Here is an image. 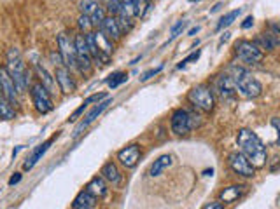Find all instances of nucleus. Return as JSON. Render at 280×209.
Instances as JSON below:
<instances>
[{
	"mask_svg": "<svg viewBox=\"0 0 280 209\" xmlns=\"http://www.w3.org/2000/svg\"><path fill=\"white\" fill-rule=\"evenodd\" d=\"M121 4H126V2H132V0H119Z\"/></svg>",
	"mask_w": 280,
	"mask_h": 209,
	"instance_id": "obj_40",
	"label": "nucleus"
},
{
	"mask_svg": "<svg viewBox=\"0 0 280 209\" xmlns=\"http://www.w3.org/2000/svg\"><path fill=\"white\" fill-rule=\"evenodd\" d=\"M54 80L58 82L60 86V91L65 94H70L76 91V80L70 73V68H67L65 65H60L56 67V72H54Z\"/></svg>",
	"mask_w": 280,
	"mask_h": 209,
	"instance_id": "obj_12",
	"label": "nucleus"
},
{
	"mask_svg": "<svg viewBox=\"0 0 280 209\" xmlns=\"http://www.w3.org/2000/svg\"><path fill=\"white\" fill-rule=\"evenodd\" d=\"M100 32L105 35V37H109L110 40L112 38H114V40H119L123 35V30H121V26H119L118 19L112 16H105V19L100 23Z\"/></svg>",
	"mask_w": 280,
	"mask_h": 209,
	"instance_id": "obj_15",
	"label": "nucleus"
},
{
	"mask_svg": "<svg viewBox=\"0 0 280 209\" xmlns=\"http://www.w3.org/2000/svg\"><path fill=\"white\" fill-rule=\"evenodd\" d=\"M72 207H74V209H95V207H97V197H93L89 192L83 190L74 199V204H72Z\"/></svg>",
	"mask_w": 280,
	"mask_h": 209,
	"instance_id": "obj_25",
	"label": "nucleus"
},
{
	"mask_svg": "<svg viewBox=\"0 0 280 209\" xmlns=\"http://www.w3.org/2000/svg\"><path fill=\"white\" fill-rule=\"evenodd\" d=\"M235 52L238 56V59L245 65H257L263 61V51L254 42L240 40L235 46Z\"/></svg>",
	"mask_w": 280,
	"mask_h": 209,
	"instance_id": "obj_5",
	"label": "nucleus"
},
{
	"mask_svg": "<svg viewBox=\"0 0 280 209\" xmlns=\"http://www.w3.org/2000/svg\"><path fill=\"white\" fill-rule=\"evenodd\" d=\"M231 78L236 84V91L245 98H257L263 93V86L257 78H254L251 73L242 67H235L233 68V75Z\"/></svg>",
	"mask_w": 280,
	"mask_h": 209,
	"instance_id": "obj_3",
	"label": "nucleus"
},
{
	"mask_svg": "<svg viewBox=\"0 0 280 209\" xmlns=\"http://www.w3.org/2000/svg\"><path fill=\"white\" fill-rule=\"evenodd\" d=\"M74 44H76V54H77V67H79L81 72L89 73L93 59H91V54H89L88 44H86V35L84 33L76 35Z\"/></svg>",
	"mask_w": 280,
	"mask_h": 209,
	"instance_id": "obj_9",
	"label": "nucleus"
},
{
	"mask_svg": "<svg viewBox=\"0 0 280 209\" xmlns=\"http://www.w3.org/2000/svg\"><path fill=\"white\" fill-rule=\"evenodd\" d=\"M188 101L193 104L198 110L209 113L214 110V104H215V98H214V93L209 86L205 84H200V86H195L191 91L188 93Z\"/></svg>",
	"mask_w": 280,
	"mask_h": 209,
	"instance_id": "obj_4",
	"label": "nucleus"
},
{
	"mask_svg": "<svg viewBox=\"0 0 280 209\" xmlns=\"http://www.w3.org/2000/svg\"><path fill=\"white\" fill-rule=\"evenodd\" d=\"M133 6H135L137 16L144 17L147 14V11L151 9V0H133Z\"/></svg>",
	"mask_w": 280,
	"mask_h": 209,
	"instance_id": "obj_28",
	"label": "nucleus"
},
{
	"mask_svg": "<svg viewBox=\"0 0 280 209\" xmlns=\"http://www.w3.org/2000/svg\"><path fill=\"white\" fill-rule=\"evenodd\" d=\"M107 12L112 17H118L119 12H121V2L119 0H107Z\"/></svg>",
	"mask_w": 280,
	"mask_h": 209,
	"instance_id": "obj_29",
	"label": "nucleus"
},
{
	"mask_svg": "<svg viewBox=\"0 0 280 209\" xmlns=\"http://www.w3.org/2000/svg\"><path fill=\"white\" fill-rule=\"evenodd\" d=\"M35 72H37V75L39 78H41V84L46 87L47 91H49V94L53 96L56 94V82H54V77H51L49 75V72L42 67L41 63H35Z\"/></svg>",
	"mask_w": 280,
	"mask_h": 209,
	"instance_id": "obj_24",
	"label": "nucleus"
},
{
	"mask_svg": "<svg viewBox=\"0 0 280 209\" xmlns=\"http://www.w3.org/2000/svg\"><path fill=\"white\" fill-rule=\"evenodd\" d=\"M200 54H201V51H195V52H191V54H189L186 59H182V61H180L177 68H184V67H186V65L193 63V61H198V58H200Z\"/></svg>",
	"mask_w": 280,
	"mask_h": 209,
	"instance_id": "obj_32",
	"label": "nucleus"
},
{
	"mask_svg": "<svg viewBox=\"0 0 280 209\" xmlns=\"http://www.w3.org/2000/svg\"><path fill=\"white\" fill-rule=\"evenodd\" d=\"M110 103H112V98H105V99H102V101L98 103L97 107H95L93 110L89 112L88 115L84 117V120H83V122H81V124H79V128H77V131H76V133H81V131H83L84 128H88V126L91 124V122H93L95 119H97V117L100 115V113H102L103 110H105V108L109 107Z\"/></svg>",
	"mask_w": 280,
	"mask_h": 209,
	"instance_id": "obj_18",
	"label": "nucleus"
},
{
	"mask_svg": "<svg viewBox=\"0 0 280 209\" xmlns=\"http://www.w3.org/2000/svg\"><path fill=\"white\" fill-rule=\"evenodd\" d=\"M30 96H32L33 107H35V110L39 113H49L51 110H53V99H51L49 91H47L41 82L32 84Z\"/></svg>",
	"mask_w": 280,
	"mask_h": 209,
	"instance_id": "obj_6",
	"label": "nucleus"
},
{
	"mask_svg": "<svg viewBox=\"0 0 280 209\" xmlns=\"http://www.w3.org/2000/svg\"><path fill=\"white\" fill-rule=\"evenodd\" d=\"M240 9H235V11H230L228 14H224L221 19H219V23H217V26H215V30L217 32H221V30H224V28H228L230 25H233L236 19H238V16H240Z\"/></svg>",
	"mask_w": 280,
	"mask_h": 209,
	"instance_id": "obj_27",
	"label": "nucleus"
},
{
	"mask_svg": "<svg viewBox=\"0 0 280 209\" xmlns=\"http://www.w3.org/2000/svg\"><path fill=\"white\" fill-rule=\"evenodd\" d=\"M6 58H7L6 68H7V72H9V75L12 77V80H14L18 94L25 93V91H27V86H28V77H27L28 73H27V67H25L20 51L16 49V47H11V49L7 51Z\"/></svg>",
	"mask_w": 280,
	"mask_h": 209,
	"instance_id": "obj_2",
	"label": "nucleus"
},
{
	"mask_svg": "<svg viewBox=\"0 0 280 209\" xmlns=\"http://www.w3.org/2000/svg\"><path fill=\"white\" fill-rule=\"evenodd\" d=\"M16 117V110L12 107V103L0 93V119L2 120H12Z\"/></svg>",
	"mask_w": 280,
	"mask_h": 209,
	"instance_id": "obj_26",
	"label": "nucleus"
},
{
	"mask_svg": "<svg viewBox=\"0 0 280 209\" xmlns=\"http://www.w3.org/2000/svg\"><path fill=\"white\" fill-rule=\"evenodd\" d=\"M217 93L222 99H230L236 94V84L231 75H221L217 80Z\"/></svg>",
	"mask_w": 280,
	"mask_h": 209,
	"instance_id": "obj_17",
	"label": "nucleus"
},
{
	"mask_svg": "<svg viewBox=\"0 0 280 209\" xmlns=\"http://www.w3.org/2000/svg\"><path fill=\"white\" fill-rule=\"evenodd\" d=\"M79 9H81V14L88 16L89 19H91L93 26H100L102 21L105 19V9H103L102 4L97 2V0H81Z\"/></svg>",
	"mask_w": 280,
	"mask_h": 209,
	"instance_id": "obj_11",
	"label": "nucleus"
},
{
	"mask_svg": "<svg viewBox=\"0 0 280 209\" xmlns=\"http://www.w3.org/2000/svg\"><path fill=\"white\" fill-rule=\"evenodd\" d=\"M56 136H58V134H56ZM56 136H53L51 139H47V141H44L42 145H39V147L35 148V150H33V154L30 155L27 162L23 164V169H25V171H30V169H33V165H35V164L39 162V160H41V157L46 154L47 148H49V145L53 143V139H54Z\"/></svg>",
	"mask_w": 280,
	"mask_h": 209,
	"instance_id": "obj_21",
	"label": "nucleus"
},
{
	"mask_svg": "<svg viewBox=\"0 0 280 209\" xmlns=\"http://www.w3.org/2000/svg\"><path fill=\"white\" fill-rule=\"evenodd\" d=\"M118 159L126 169H133L137 165V162H139V159H140L139 145H130V147L123 148V150H119L118 152Z\"/></svg>",
	"mask_w": 280,
	"mask_h": 209,
	"instance_id": "obj_14",
	"label": "nucleus"
},
{
	"mask_svg": "<svg viewBox=\"0 0 280 209\" xmlns=\"http://www.w3.org/2000/svg\"><path fill=\"white\" fill-rule=\"evenodd\" d=\"M195 115H191L188 110H182V108H179V110H175L172 113V119H170V128H172V133L177 134V136H184V134H188L189 131L195 128Z\"/></svg>",
	"mask_w": 280,
	"mask_h": 209,
	"instance_id": "obj_7",
	"label": "nucleus"
},
{
	"mask_svg": "<svg viewBox=\"0 0 280 209\" xmlns=\"http://www.w3.org/2000/svg\"><path fill=\"white\" fill-rule=\"evenodd\" d=\"M100 176L105 181H109L112 186H119V185H121V181H123L121 173H119L118 165H116L114 162H105V164H103L102 169H100Z\"/></svg>",
	"mask_w": 280,
	"mask_h": 209,
	"instance_id": "obj_16",
	"label": "nucleus"
},
{
	"mask_svg": "<svg viewBox=\"0 0 280 209\" xmlns=\"http://www.w3.org/2000/svg\"><path fill=\"white\" fill-rule=\"evenodd\" d=\"M236 143L240 147V152L247 157V160L256 169L266 164L268 152H266V147L263 145V141L256 133H252L251 129H240L238 136H236Z\"/></svg>",
	"mask_w": 280,
	"mask_h": 209,
	"instance_id": "obj_1",
	"label": "nucleus"
},
{
	"mask_svg": "<svg viewBox=\"0 0 280 209\" xmlns=\"http://www.w3.org/2000/svg\"><path fill=\"white\" fill-rule=\"evenodd\" d=\"M230 35H231V33H228V32L224 33L222 37H221V40H219V46H222L224 42H228V40H230Z\"/></svg>",
	"mask_w": 280,
	"mask_h": 209,
	"instance_id": "obj_38",
	"label": "nucleus"
},
{
	"mask_svg": "<svg viewBox=\"0 0 280 209\" xmlns=\"http://www.w3.org/2000/svg\"><path fill=\"white\" fill-rule=\"evenodd\" d=\"M0 93L6 96L12 104H16L18 89H16L14 80H12V77L9 75V72H7L6 67H0Z\"/></svg>",
	"mask_w": 280,
	"mask_h": 209,
	"instance_id": "obj_13",
	"label": "nucleus"
},
{
	"mask_svg": "<svg viewBox=\"0 0 280 209\" xmlns=\"http://www.w3.org/2000/svg\"><path fill=\"white\" fill-rule=\"evenodd\" d=\"M77 25H79L81 32H84V35L91 32V28H93V23H91V19H89L88 16H83V14H81L79 21H77Z\"/></svg>",
	"mask_w": 280,
	"mask_h": 209,
	"instance_id": "obj_31",
	"label": "nucleus"
},
{
	"mask_svg": "<svg viewBox=\"0 0 280 209\" xmlns=\"http://www.w3.org/2000/svg\"><path fill=\"white\" fill-rule=\"evenodd\" d=\"M174 164V157H172L170 154H165V155H161V157H158L156 160H154L153 164H151V168H149V174L151 176H159L161 173H165L170 165Z\"/></svg>",
	"mask_w": 280,
	"mask_h": 209,
	"instance_id": "obj_20",
	"label": "nucleus"
},
{
	"mask_svg": "<svg viewBox=\"0 0 280 209\" xmlns=\"http://www.w3.org/2000/svg\"><path fill=\"white\" fill-rule=\"evenodd\" d=\"M186 23L188 21H184V19H180V21H177V23H175L174 26H172V32H170V40H174L175 37H177L179 35V32L180 30L184 28V26H186Z\"/></svg>",
	"mask_w": 280,
	"mask_h": 209,
	"instance_id": "obj_33",
	"label": "nucleus"
},
{
	"mask_svg": "<svg viewBox=\"0 0 280 209\" xmlns=\"http://www.w3.org/2000/svg\"><path fill=\"white\" fill-rule=\"evenodd\" d=\"M161 70H163V65H159V67H158V68H151V70H147V72H145V73H144V75H142V77H140V80H142V82H145V80H149V78H151V77H154V75H158V73H159V72H161Z\"/></svg>",
	"mask_w": 280,
	"mask_h": 209,
	"instance_id": "obj_34",
	"label": "nucleus"
},
{
	"mask_svg": "<svg viewBox=\"0 0 280 209\" xmlns=\"http://www.w3.org/2000/svg\"><path fill=\"white\" fill-rule=\"evenodd\" d=\"M252 25H254V17H252V16H249V17H245V21L242 23V28H244V30H247V28H251Z\"/></svg>",
	"mask_w": 280,
	"mask_h": 209,
	"instance_id": "obj_36",
	"label": "nucleus"
},
{
	"mask_svg": "<svg viewBox=\"0 0 280 209\" xmlns=\"http://www.w3.org/2000/svg\"><path fill=\"white\" fill-rule=\"evenodd\" d=\"M189 2H200V0H189Z\"/></svg>",
	"mask_w": 280,
	"mask_h": 209,
	"instance_id": "obj_41",
	"label": "nucleus"
},
{
	"mask_svg": "<svg viewBox=\"0 0 280 209\" xmlns=\"http://www.w3.org/2000/svg\"><path fill=\"white\" fill-rule=\"evenodd\" d=\"M21 180V174H16V176H12L9 180V185H14V183H18Z\"/></svg>",
	"mask_w": 280,
	"mask_h": 209,
	"instance_id": "obj_39",
	"label": "nucleus"
},
{
	"mask_svg": "<svg viewBox=\"0 0 280 209\" xmlns=\"http://www.w3.org/2000/svg\"><path fill=\"white\" fill-rule=\"evenodd\" d=\"M228 164H230L231 171L240 174V176H244V178H252L254 173H256V168L249 162L247 157H245L242 152H233V154H230V157H228Z\"/></svg>",
	"mask_w": 280,
	"mask_h": 209,
	"instance_id": "obj_10",
	"label": "nucleus"
},
{
	"mask_svg": "<svg viewBox=\"0 0 280 209\" xmlns=\"http://www.w3.org/2000/svg\"><path fill=\"white\" fill-rule=\"evenodd\" d=\"M128 78L126 73H123V72H118V73H114V75H110V78L107 80V84H109L110 89H114V87H118L119 84H123L124 80Z\"/></svg>",
	"mask_w": 280,
	"mask_h": 209,
	"instance_id": "obj_30",
	"label": "nucleus"
},
{
	"mask_svg": "<svg viewBox=\"0 0 280 209\" xmlns=\"http://www.w3.org/2000/svg\"><path fill=\"white\" fill-rule=\"evenodd\" d=\"M244 192H245L244 185H231V186L224 189L221 194H219V199H221L222 204H231V202H235L238 197H242Z\"/></svg>",
	"mask_w": 280,
	"mask_h": 209,
	"instance_id": "obj_23",
	"label": "nucleus"
},
{
	"mask_svg": "<svg viewBox=\"0 0 280 209\" xmlns=\"http://www.w3.org/2000/svg\"><path fill=\"white\" fill-rule=\"evenodd\" d=\"M203 209H224V204L221 200H212V202H209L207 206H203Z\"/></svg>",
	"mask_w": 280,
	"mask_h": 209,
	"instance_id": "obj_35",
	"label": "nucleus"
},
{
	"mask_svg": "<svg viewBox=\"0 0 280 209\" xmlns=\"http://www.w3.org/2000/svg\"><path fill=\"white\" fill-rule=\"evenodd\" d=\"M198 32H200V26H193V28L188 32V35H189V37H195V35H196Z\"/></svg>",
	"mask_w": 280,
	"mask_h": 209,
	"instance_id": "obj_37",
	"label": "nucleus"
},
{
	"mask_svg": "<svg viewBox=\"0 0 280 209\" xmlns=\"http://www.w3.org/2000/svg\"><path fill=\"white\" fill-rule=\"evenodd\" d=\"M86 192H89V194L93 195V197L97 199H102L107 195V183L103 180L102 176H95L91 181L86 185Z\"/></svg>",
	"mask_w": 280,
	"mask_h": 209,
	"instance_id": "obj_22",
	"label": "nucleus"
},
{
	"mask_svg": "<svg viewBox=\"0 0 280 209\" xmlns=\"http://www.w3.org/2000/svg\"><path fill=\"white\" fill-rule=\"evenodd\" d=\"M58 52L62 56V61L67 68H76L77 67V54H76V44L74 40H70L67 33H60L58 35Z\"/></svg>",
	"mask_w": 280,
	"mask_h": 209,
	"instance_id": "obj_8",
	"label": "nucleus"
},
{
	"mask_svg": "<svg viewBox=\"0 0 280 209\" xmlns=\"http://www.w3.org/2000/svg\"><path fill=\"white\" fill-rule=\"evenodd\" d=\"M254 44H256L261 51H273L275 47L280 46V37L278 33H261Z\"/></svg>",
	"mask_w": 280,
	"mask_h": 209,
	"instance_id": "obj_19",
	"label": "nucleus"
}]
</instances>
